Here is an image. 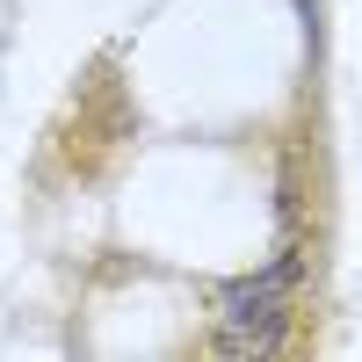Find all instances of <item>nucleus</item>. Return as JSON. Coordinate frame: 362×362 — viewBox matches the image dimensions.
<instances>
[{"label":"nucleus","instance_id":"obj_1","mask_svg":"<svg viewBox=\"0 0 362 362\" xmlns=\"http://www.w3.org/2000/svg\"><path fill=\"white\" fill-rule=\"evenodd\" d=\"M297 297V254H276L254 276L218 283V355H276Z\"/></svg>","mask_w":362,"mask_h":362}]
</instances>
